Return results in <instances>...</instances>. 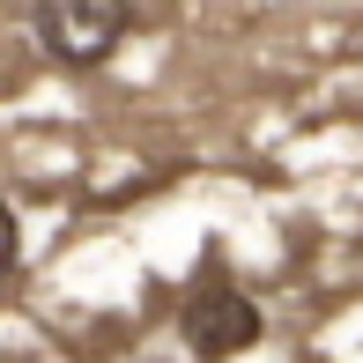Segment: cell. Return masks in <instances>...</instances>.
I'll list each match as a JSON object with an SVG mask.
<instances>
[{
  "label": "cell",
  "instance_id": "6da1fadb",
  "mask_svg": "<svg viewBox=\"0 0 363 363\" xmlns=\"http://www.w3.org/2000/svg\"><path fill=\"white\" fill-rule=\"evenodd\" d=\"M30 30L60 67H104L134 30V8L126 0H30Z\"/></svg>",
  "mask_w": 363,
  "mask_h": 363
},
{
  "label": "cell",
  "instance_id": "7a4b0ae2",
  "mask_svg": "<svg viewBox=\"0 0 363 363\" xmlns=\"http://www.w3.org/2000/svg\"><path fill=\"white\" fill-rule=\"evenodd\" d=\"M178 326H186V349L201 356V363H230V356H245L259 341V304L216 274V282H201V289L186 296Z\"/></svg>",
  "mask_w": 363,
  "mask_h": 363
},
{
  "label": "cell",
  "instance_id": "3957f363",
  "mask_svg": "<svg viewBox=\"0 0 363 363\" xmlns=\"http://www.w3.org/2000/svg\"><path fill=\"white\" fill-rule=\"evenodd\" d=\"M15 267H23V223H15V208L0 201V282H8Z\"/></svg>",
  "mask_w": 363,
  "mask_h": 363
}]
</instances>
